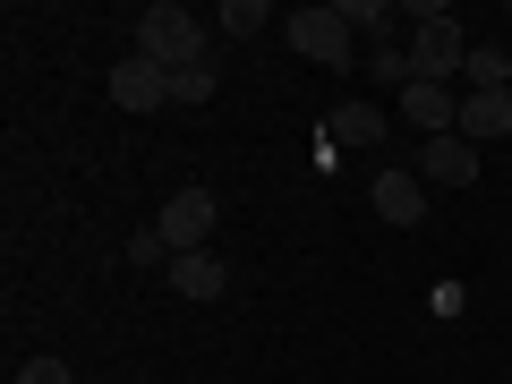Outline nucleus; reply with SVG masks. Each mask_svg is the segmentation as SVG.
Returning a JSON list of instances; mask_svg holds the SVG:
<instances>
[{"label":"nucleus","instance_id":"f257e3e1","mask_svg":"<svg viewBox=\"0 0 512 384\" xmlns=\"http://www.w3.org/2000/svg\"><path fill=\"white\" fill-rule=\"evenodd\" d=\"M137 60H154V69H205V26L188 18L180 0H154L146 18H137Z\"/></svg>","mask_w":512,"mask_h":384},{"label":"nucleus","instance_id":"2eb2a0df","mask_svg":"<svg viewBox=\"0 0 512 384\" xmlns=\"http://www.w3.org/2000/svg\"><path fill=\"white\" fill-rule=\"evenodd\" d=\"M333 9H342V26H359V35H384V18H393L384 0H333Z\"/></svg>","mask_w":512,"mask_h":384},{"label":"nucleus","instance_id":"6e6552de","mask_svg":"<svg viewBox=\"0 0 512 384\" xmlns=\"http://www.w3.org/2000/svg\"><path fill=\"white\" fill-rule=\"evenodd\" d=\"M111 103H120V111L171 103V69H154V60H120V69H111Z\"/></svg>","mask_w":512,"mask_h":384},{"label":"nucleus","instance_id":"4468645a","mask_svg":"<svg viewBox=\"0 0 512 384\" xmlns=\"http://www.w3.org/2000/svg\"><path fill=\"white\" fill-rule=\"evenodd\" d=\"M265 26H274V9H265V0H231V9H222V35H231V43L265 35Z\"/></svg>","mask_w":512,"mask_h":384},{"label":"nucleus","instance_id":"9d476101","mask_svg":"<svg viewBox=\"0 0 512 384\" xmlns=\"http://www.w3.org/2000/svg\"><path fill=\"white\" fill-rule=\"evenodd\" d=\"M171 291H180V299H222V291H231V265H222L214 248L171 256Z\"/></svg>","mask_w":512,"mask_h":384},{"label":"nucleus","instance_id":"f8f14e48","mask_svg":"<svg viewBox=\"0 0 512 384\" xmlns=\"http://www.w3.org/2000/svg\"><path fill=\"white\" fill-rule=\"evenodd\" d=\"M461 77H470V94H512V52L504 43H470Z\"/></svg>","mask_w":512,"mask_h":384},{"label":"nucleus","instance_id":"9b49d317","mask_svg":"<svg viewBox=\"0 0 512 384\" xmlns=\"http://www.w3.org/2000/svg\"><path fill=\"white\" fill-rule=\"evenodd\" d=\"M384 128H393V120H384L376 103H333L325 111V137H333V146H376Z\"/></svg>","mask_w":512,"mask_h":384},{"label":"nucleus","instance_id":"6ab92c4d","mask_svg":"<svg viewBox=\"0 0 512 384\" xmlns=\"http://www.w3.org/2000/svg\"><path fill=\"white\" fill-rule=\"evenodd\" d=\"M427 308H436V316H461V308H470V291H461V282H436V291H427Z\"/></svg>","mask_w":512,"mask_h":384},{"label":"nucleus","instance_id":"ddd939ff","mask_svg":"<svg viewBox=\"0 0 512 384\" xmlns=\"http://www.w3.org/2000/svg\"><path fill=\"white\" fill-rule=\"evenodd\" d=\"M367 77H376V86H410V43H376V52H367Z\"/></svg>","mask_w":512,"mask_h":384},{"label":"nucleus","instance_id":"f3484780","mask_svg":"<svg viewBox=\"0 0 512 384\" xmlns=\"http://www.w3.org/2000/svg\"><path fill=\"white\" fill-rule=\"evenodd\" d=\"M205 94H214V69H180L171 77V103H205Z\"/></svg>","mask_w":512,"mask_h":384},{"label":"nucleus","instance_id":"423d86ee","mask_svg":"<svg viewBox=\"0 0 512 384\" xmlns=\"http://www.w3.org/2000/svg\"><path fill=\"white\" fill-rule=\"evenodd\" d=\"M367 197H376V214L393 222V231H419V222H427V180H419L410 163L376 171V188H367Z\"/></svg>","mask_w":512,"mask_h":384},{"label":"nucleus","instance_id":"1a4fd4ad","mask_svg":"<svg viewBox=\"0 0 512 384\" xmlns=\"http://www.w3.org/2000/svg\"><path fill=\"white\" fill-rule=\"evenodd\" d=\"M461 137H470L478 154L504 146L512 137V94H461Z\"/></svg>","mask_w":512,"mask_h":384},{"label":"nucleus","instance_id":"39448f33","mask_svg":"<svg viewBox=\"0 0 512 384\" xmlns=\"http://www.w3.org/2000/svg\"><path fill=\"white\" fill-rule=\"evenodd\" d=\"M393 120L419 128V146H427V137H453V128H461V94H444V86H427V77H410L402 103H393Z\"/></svg>","mask_w":512,"mask_h":384},{"label":"nucleus","instance_id":"a211bd4d","mask_svg":"<svg viewBox=\"0 0 512 384\" xmlns=\"http://www.w3.org/2000/svg\"><path fill=\"white\" fill-rule=\"evenodd\" d=\"M18 384H77V376H69L60 359H26V367H18Z\"/></svg>","mask_w":512,"mask_h":384},{"label":"nucleus","instance_id":"0eeeda50","mask_svg":"<svg viewBox=\"0 0 512 384\" xmlns=\"http://www.w3.org/2000/svg\"><path fill=\"white\" fill-rule=\"evenodd\" d=\"M410 171H419L427 188H470V180H478V146L461 137V128H453V137H427Z\"/></svg>","mask_w":512,"mask_h":384},{"label":"nucleus","instance_id":"dca6fc26","mask_svg":"<svg viewBox=\"0 0 512 384\" xmlns=\"http://www.w3.org/2000/svg\"><path fill=\"white\" fill-rule=\"evenodd\" d=\"M128 265H171V239L163 231H137V239H128Z\"/></svg>","mask_w":512,"mask_h":384},{"label":"nucleus","instance_id":"20e7f679","mask_svg":"<svg viewBox=\"0 0 512 384\" xmlns=\"http://www.w3.org/2000/svg\"><path fill=\"white\" fill-rule=\"evenodd\" d=\"M291 52L299 60H316V69H350V26H342V9H291Z\"/></svg>","mask_w":512,"mask_h":384},{"label":"nucleus","instance_id":"7ed1b4c3","mask_svg":"<svg viewBox=\"0 0 512 384\" xmlns=\"http://www.w3.org/2000/svg\"><path fill=\"white\" fill-rule=\"evenodd\" d=\"M154 231L171 239V256H197L205 239L222 231V197H214V188H180V197H171L163 214H154Z\"/></svg>","mask_w":512,"mask_h":384},{"label":"nucleus","instance_id":"f03ea898","mask_svg":"<svg viewBox=\"0 0 512 384\" xmlns=\"http://www.w3.org/2000/svg\"><path fill=\"white\" fill-rule=\"evenodd\" d=\"M461 60H470V35H461L453 9H410V69H419L427 86H444Z\"/></svg>","mask_w":512,"mask_h":384}]
</instances>
